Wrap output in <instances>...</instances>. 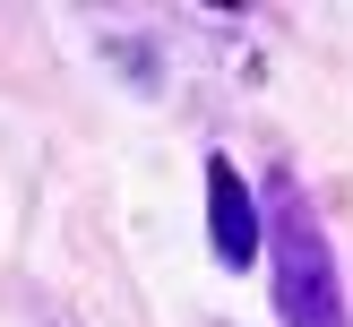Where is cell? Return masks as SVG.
<instances>
[{
	"instance_id": "cell-1",
	"label": "cell",
	"mask_w": 353,
	"mask_h": 327,
	"mask_svg": "<svg viewBox=\"0 0 353 327\" xmlns=\"http://www.w3.org/2000/svg\"><path fill=\"white\" fill-rule=\"evenodd\" d=\"M276 319L285 327H345V284H336V250L310 224V207L276 198Z\"/></svg>"
},
{
	"instance_id": "cell-2",
	"label": "cell",
	"mask_w": 353,
	"mask_h": 327,
	"mask_svg": "<svg viewBox=\"0 0 353 327\" xmlns=\"http://www.w3.org/2000/svg\"><path fill=\"white\" fill-rule=\"evenodd\" d=\"M207 241H216L224 267H250L259 258V215H250V189L224 155H207Z\"/></svg>"
}]
</instances>
